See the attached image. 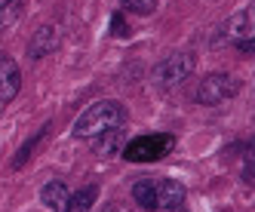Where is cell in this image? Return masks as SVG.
Segmentation results:
<instances>
[{
    "instance_id": "3",
    "label": "cell",
    "mask_w": 255,
    "mask_h": 212,
    "mask_svg": "<svg viewBox=\"0 0 255 212\" xmlns=\"http://www.w3.org/2000/svg\"><path fill=\"white\" fill-rule=\"evenodd\" d=\"M237 93H240V80H237L234 74H206L203 80H200L197 93H194V102L215 108V105L234 99Z\"/></svg>"
},
{
    "instance_id": "6",
    "label": "cell",
    "mask_w": 255,
    "mask_h": 212,
    "mask_svg": "<svg viewBox=\"0 0 255 212\" xmlns=\"http://www.w3.org/2000/svg\"><path fill=\"white\" fill-rule=\"evenodd\" d=\"M228 37L240 46L243 52H249V56H252V49H255L252 46V9H240L228 22Z\"/></svg>"
},
{
    "instance_id": "18",
    "label": "cell",
    "mask_w": 255,
    "mask_h": 212,
    "mask_svg": "<svg viewBox=\"0 0 255 212\" xmlns=\"http://www.w3.org/2000/svg\"><path fill=\"white\" fill-rule=\"evenodd\" d=\"M222 212H228V209H222Z\"/></svg>"
},
{
    "instance_id": "5",
    "label": "cell",
    "mask_w": 255,
    "mask_h": 212,
    "mask_svg": "<svg viewBox=\"0 0 255 212\" xmlns=\"http://www.w3.org/2000/svg\"><path fill=\"white\" fill-rule=\"evenodd\" d=\"M19 86H22V71L9 56H0V105L12 102L19 96Z\"/></svg>"
},
{
    "instance_id": "11",
    "label": "cell",
    "mask_w": 255,
    "mask_h": 212,
    "mask_svg": "<svg viewBox=\"0 0 255 212\" xmlns=\"http://www.w3.org/2000/svg\"><path fill=\"white\" fill-rule=\"evenodd\" d=\"M96 197H99L96 185H86V188H80L77 194H71V197H68V209L65 212H89V206L96 203Z\"/></svg>"
},
{
    "instance_id": "8",
    "label": "cell",
    "mask_w": 255,
    "mask_h": 212,
    "mask_svg": "<svg viewBox=\"0 0 255 212\" xmlns=\"http://www.w3.org/2000/svg\"><path fill=\"white\" fill-rule=\"evenodd\" d=\"M56 43H59V34H56V28L52 25H43V28H37L34 31V37H31V43H28V59H43V56H49L52 49H56Z\"/></svg>"
},
{
    "instance_id": "13",
    "label": "cell",
    "mask_w": 255,
    "mask_h": 212,
    "mask_svg": "<svg viewBox=\"0 0 255 212\" xmlns=\"http://www.w3.org/2000/svg\"><path fill=\"white\" fill-rule=\"evenodd\" d=\"M46 132H49V126H43V129H40L37 135H34V138L28 141V145H22V148H19V154L12 157V169H19V166H25V157H31V151H34V148H37L40 141H43V135H46Z\"/></svg>"
},
{
    "instance_id": "2",
    "label": "cell",
    "mask_w": 255,
    "mask_h": 212,
    "mask_svg": "<svg viewBox=\"0 0 255 212\" xmlns=\"http://www.w3.org/2000/svg\"><path fill=\"white\" fill-rule=\"evenodd\" d=\"M175 148V138L169 132H154V135H138L123 148V157L129 163H157Z\"/></svg>"
},
{
    "instance_id": "16",
    "label": "cell",
    "mask_w": 255,
    "mask_h": 212,
    "mask_svg": "<svg viewBox=\"0 0 255 212\" xmlns=\"http://www.w3.org/2000/svg\"><path fill=\"white\" fill-rule=\"evenodd\" d=\"M114 31H117V34H123V31H126V28H123V22H120V15H114Z\"/></svg>"
},
{
    "instance_id": "9",
    "label": "cell",
    "mask_w": 255,
    "mask_h": 212,
    "mask_svg": "<svg viewBox=\"0 0 255 212\" xmlns=\"http://www.w3.org/2000/svg\"><path fill=\"white\" fill-rule=\"evenodd\" d=\"M68 197H71V191H68V185L65 182H46L43 188H40V200H43V206H49L52 212H65L68 209Z\"/></svg>"
},
{
    "instance_id": "15",
    "label": "cell",
    "mask_w": 255,
    "mask_h": 212,
    "mask_svg": "<svg viewBox=\"0 0 255 212\" xmlns=\"http://www.w3.org/2000/svg\"><path fill=\"white\" fill-rule=\"evenodd\" d=\"M157 6V0H120V9L135 12V15H148Z\"/></svg>"
},
{
    "instance_id": "1",
    "label": "cell",
    "mask_w": 255,
    "mask_h": 212,
    "mask_svg": "<svg viewBox=\"0 0 255 212\" xmlns=\"http://www.w3.org/2000/svg\"><path fill=\"white\" fill-rule=\"evenodd\" d=\"M126 123V108L114 99H102L96 105L80 114V120L74 123V138H99L111 129H120Z\"/></svg>"
},
{
    "instance_id": "14",
    "label": "cell",
    "mask_w": 255,
    "mask_h": 212,
    "mask_svg": "<svg viewBox=\"0 0 255 212\" xmlns=\"http://www.w3.org/2000/svg\"><path fill=\"white\" fill-rule=\"evenodd\" d=\"M99 138H102V141H96V151H99V154H111V151L120 145V138H123V126L105 132V135H99Z\"/></svg>"
},
{
    "instance_id": "4",
    "label": "cell",
    "mask_w": 255,
    "mask_h": 212,
    "mask_svg": "<svg viewBox=\"0 0 255 212\" xmlns=\"http://www.w3.org/2000/svg\"><path fill=\"white\" fill-rule=\"evenodd\" d=\"M194 52H175V56L169 59H163L154 71H151V80L157 86H178V83H185L191 74H194Z\"/></svg>"
},
{
    "instance_id": "7",
    "label": "cell",
    "mask_w": 255,
    "mask_h": 212,
    "mask_svg": "<svg viewBox=\"0 0 255 212\" xmlns=\"http://www.w3.org/2000/svg\"><path fill=\"white\" fill-rule=\"evenodd\" d=\"M185 185L175 179H160L157 182V209H175L185 206Z\"/></svg>"
},
{
    "instance_id": "10",
    "label": "cell",
    "mask_w": 255,
    "mask_h": 212,
    "mask_svg": "<svg viewBox=\"0 0 255 212\" xmlns=\"http://www.w3.org/2000/svg\"><path fill=\"white\" fill-rule=\"evenodd\" d=\"M132 197L141 209H157V182L151 179H141L132 185Z\"/></svg>"
},
{
    "instance_id": "17",
    "label": "cell",
    "mask_w": 255,
    "mask_h": 212,
    "mask_svg": "<svg viewBox=\"0 0 255 212\" xmlns=\"http://www.w3.org/2000/svg\"><path fill=\"white\" fill-rule=\"evenodd\" d=\"M163 212H191V209H185V206H175V209H163Z\"/></svg>"
},
{
    "instance_id": "12",
    "label": "cell",
    "mask_w": 255,
    "mask_h": 212,
    "mask_svg": "<svg viewBox=\"0 0 255 212\" xmlns=\"http://www.w3.org/2000/svg\"><path fill=\"white\" fill-rule=\"evenodd\" d=\"M22 15V0H0V28L12 25Z\"/></svg>"
}]
</instances>
